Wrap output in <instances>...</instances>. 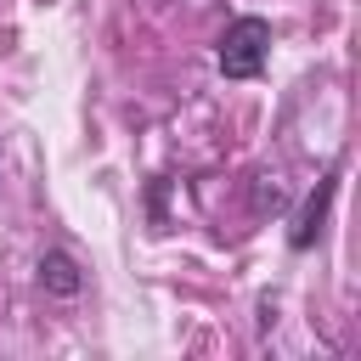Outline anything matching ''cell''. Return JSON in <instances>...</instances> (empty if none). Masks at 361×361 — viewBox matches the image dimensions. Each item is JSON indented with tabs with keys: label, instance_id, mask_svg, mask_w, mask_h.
I'll return each instance as SVG.
<instances>
[{
	"label": "cell",
	"instance_id": "obj_2",
	"mask_svg": "<svg viewBox=\"0 0 361 361\" xmlns=\"http://www.w3.org/2000/svg\"><path fill=\"white\" fill-rule=\"evenodd\" d=\"M333 197H338V164L316 180V192L299 203V214H293V231H288V248L293 254H305V248H316V237L327 231V209H333Z\"/></svg>",
	"mask_w": 361,
	"mask_h": 361
},
{
	"label": "cell",
	"instance_id": "obj_3",
	"mask_svg": "<svg viewBox=\"0 0 361 361\" xmlns=\"http://www.w3.org/2000/svg\"><path fill=\"white\" fill-rule=\"evenodd\" d=\"M39 288H45V293H56V299H73V293L85 288L79 259H73L68 248H45V254H39Z\"/></svg>",
	"mask_w": 361,
	"mask_h": 361
},
{
	"label": "cell",
	"instance_id": "obj_1",
	"mask_svg": "<svg viewBox=\"0 0 361 361\" xmlns=\"http://www.w3.org/2000/svg\"><path fill=\"white\" fill-rule=\"evenodd\" d=\"M265 56H271V23L265 17H237L214 45V62L226 79H254L265 68Z\"/></svg>",
	"mask_w": 361,
	"mask_h": 361
}]
</instances>
